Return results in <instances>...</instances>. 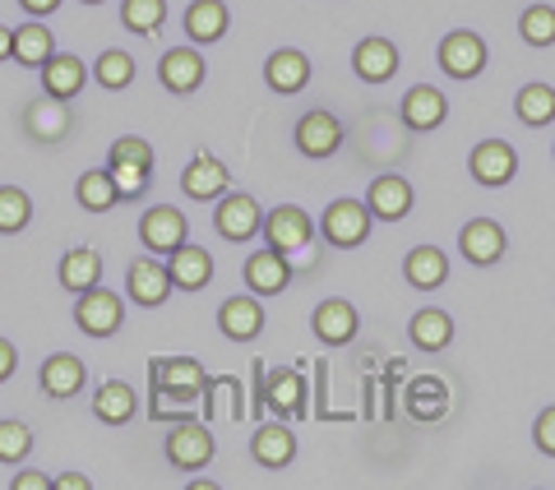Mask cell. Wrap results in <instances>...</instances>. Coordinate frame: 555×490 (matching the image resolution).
Instances as JSON below:
<instances>
[{
	"mask_svg": "<svg viewBox=\"0 0 555 490\" xmlns=\"http://www.w3.org/2000/svg\"><path fill=\"white\" fill-rule=\"evenodd\" d=\"M93 416L102 426H126L130 416H134V389L126 379H107V384H98V394H93Z\"/></svg>",
	"mask_w": 555,
	"mask_h": 490,
	"instance_id": "obj_31",
	"label": "cell"
},
{
	"mask_svg": "<svg viewBox=\"0 0 555 490\" xmlns=\"http://www.w3.org/2000/svg\"><path fill=\"white\" fill-rule=\"evenodd\" d=\"M93 79H98V89H107V93H120V89H130L134 83V56L130 51H102V56L93 61Z\"/></svg>",
	"mask_w": 555,
	"mask_h": 490,
	"instance_id": "obj_35",
	"label": "cell"
},
{
	"mask_svg": "<svg viewBox=\"0 0 555 490\" xmlns=\"http://www.w3.org/2000/svg\"><path fill=\"white\" fill-rule=\"evenodd\" d=\"M310 328H315V338L324 343V347H347L357 338V328H361V314H357V306L352 301H320L315 306V314H310Z\"/></svg>",
	"mask_w": 555,
	"mask_h": 490,
	"instance_id": "obj_14",
	"label": "cell"
},
{
	"mask_svg": "<svg viewBox=\"0 0 555 490\" xmlns=\"http://www.w3.org/2000/svg\"><path fill=\"white\" fill-rule=\"evenodd\" d=\"M83 379H89V371H83V361L69 357V352L47 357L42 371H38V384H42L47 398H75L83 389Z\"/></svg>",
	"mask_w": 555,
	"mask_h": 490,
	"instance_id": "obj_25",
	"label": "cell"
},
{
	"mask_svg": "<svg viewBox=\"0 0 555 490\" xmlns=\"http://www.w3.org/2000/svg\"><path fill=\"white\" fill-rule=\"evenodd\" d=\"M83 83H89V65H83L79 56H51L47 65H42V93H51V98H75Z\"/></svg>",
	"mask_w": 555,
	"mask_h": 490,
	"instance_id": "obj_29",
	"label": "cell"
},
{
	"mask_svg": "<svg viewBox=\"0 0 555 490\" xmlns=\"http://www.w3.org/2000/svg\"><path fill=\"white\" fill-rule=\"evenodd\" d=\"M107 163H134V167H149L153 171V144H149V139H139V134H120L116 144H112Z\"/></svg>",
	"mask_w": 555,
	"mask_h": 490,
	"instance_id": "obj_43",
	"label": "cell"
},
{
	"mask_svg": "<svg viewBox=\"0 0 555 490\" xmlns=\"http://www.w3.org/2000/svg\"><path fill=\"white\" fill-rule=\"evenodd\" d=\"M551 157H555V149H551Z\"/></svg>",
	"mask_w": 555,
	"mask_h": 490,
	"instance_id": "obj_51",
	"label": "cell"
},
{
	"mask_svg": "<svg viewBox=\"0 0 555 490\" xmlns=\"http://www.w3.org/2000/svg\"><path fill=\"white\" fill-rule=\"evenodd\" d=\"M366 208L375 218H385V222H403L412 214V185L403 177H375L371 190H366Z\"/></svg>",
	"mask_w": 555,
	"mask_h": 490,
	"instance_id": "obj_23",
	"label": "cell"
},
{
	"mask_svg": "<svg viewBox=\"0 0 555 490\" xmlns=\"http://www.w3.org/2000/svg\"><path fill=\"white\" fill-rule=\"evenodd\" d=\"M449 408V394L440 379H412L408 384V412L416 416V422H436V416H444Z\"/></svg>",
	"mask_w": 555,
	"mask_h": 490,
	"instance_id": "obj_36",
	"label": "cell"
},
{
	"mask_svg": "<svg viewBox=\"0 0 555 490\" xmlns=\"http://www.w3.org/2000/svg\"><path fill=\"white\" fill-rule=\"evenodd\" d=\"M83 5H102V0H83Z\"/></svg>",
	"mask_w": 555,
	"mask_h": 490,
	"instance_id": "obj_50",
	"label": "cell"
},
{
	"mask_svg": "<svg viewBox=\"0 0 555 490\" xmlns=\"http://www.w3.org/2000/svg\"><path fill=\"white\" fill-rule=\"evenodd\" d=\"M204 75H208V65H204V56H199L195 47H171L167 56L158 61V79H163V89H167V93H177V98L195 93L199 83H204Z\"/></svg>",
	"mask_w": 555,
	"mask_h": 490,
	"instance_id": "obj_15",
	"label": "cell"
},
{
	"mask_svg": "<svg viewBox=\"0 0 555 490\" xmlns=\"http://www.w3.org/2000/svg\"><path fill=\"white\" fill-rule=\"evenodd\" d=\"M228 24H232V14L222 0H195V5L185 10V33H190V42H222L228 38Z\"/></svg>",
	"mask_w": 555,
	"mask_h": 490,
	"instance_id": "obj_27",
	"label": "cell"
},
{
	"mask_svg": "<svg viewBox=\"0 0 555 490\" xmlns=\"http://www.w3.org/2000/svg\"><path fill=\"white\" fill-rule=\"evenodd\" d=\"M440 69L449 79H477L486 69V42L473 28H459L440 42Z\"/></svg>",
	"mask_w": 555,
	"mask_h": 490,
	"instance_id": "obj_12",
	"label": "cell"
},
{
	"mask_svg": "<svg viewBox=\"0 0 555 490\" xmlns=\"http://www.w3.org/2000/svg\"><path fill=\"white\" fill-rule=\"evenodd\" d=\"M56 490H89V477H79V472H65V477H56Z\"/></svg>",
	"mask_w": 555,
	"mask_h": 490,
	"instance_id": "obj_48",
	"label": "cell"
},
{
	"mask_svg": "<svg viewBox=\"0 0 555 490\" xmlns=\"http://www.w3.org/2000/svg\"><path fill=\"white\" fill-rule=\"evenodd\" d=\"M352 69L366 83H389L398 75V47L389 38H361L352 51Z\"/></svg>",
	"mask_w": 555,
	"mask_h": 490,
	"instance_id": "obj_21",
	"label": "cell"
},
{
	"mask_svg": "<svg viewBox=\"0 0 555 490\" xmlns=\"http://www.w3.org/2000/svg\"><path fill=\"white\" fill-rule=\"evenodd\" d=\"M208 459H214V430L204 422H181L167 435V463L171 467L195 472V467H208Z\"/></svg>",
	"mask_w": 555,
	"mask_h": 490,
	"instance_id": "obj_13",
	"label": "cell"
},
{
	"mask_svg": "<svg viewBox=\"0 0 555 490\" xmlns=\"http://www.w3.org/2000/svg\"><path fill=\"white\" fill-rule=\"evenodd\" d=\"M408 338L416 352H444L454 343V320L444 310H416L408 320Z\"/></svg>",
	"mask_w": 555,
	"mask_h": 490,
	"instance_id": "obj_28",
	"label": "cell"
},
{
	"mask_svg": "<svg viewBox=\"0 0 555 490\" xmlns=\"http://www.w3.org/2000/svg\"><path fill=\"white\" fill-rule=\"evenodd\" d=\"M51 56H56V38H51L47 24H20L14 28V61L28 69H42Z\"/></svg>",
	"mask_w": 555,
	"mask_h": 490,
	"instance_id": "obj_32",
	"label": "cell"
},
{
	"mask_svg": "<svg viewBox=\"0 0 555 490\" xmlns=\"http://www.w3.org/2000/svg\"><path fill=\"white\" fill-rule=\"evenodd\" d=\"M0 61H14V28H0Z\"/></svg>",
	"mask_w": 555,
	"mask_h": 490,
	"instance_id": "obj_49",
	"label": "cell"
},
{
	"mask_svg": "<svg viewBox=\"0 0 555 490\" xmlns=\"http://www.w3.org/2000/svg\"><path fill=\"white\" fill-rule=\"evenodd\" d=\"M292 283V265H287V255L283 250H273V245H264V250H255L246 259V287L255 296H278Z\"/></svg>",
	"mask_w": 555,
	"mask_h": 490,
	"instance_id": "obj_20",
	"label": "cell"
},
{
	"mask_svg": "<svg viewBox=\"0 0 555 490\" xmlns=\"http://www.w3.org/2000/svg\"><path fill=\"white\" fill-rule=\"evenodd\" d=\"M310 236H315V222H310V214L297 204H278L264 218V241L283 255H301L310 245Z\"/></svg>",
	"mask_w": 555,
	"mask_h": 490,
	"instance_id": "obj_7",
	"label": "cell"
},
{
	"mask_svg": "<svg viewBox=\"0 0 555 490\" xmlns=\"http://www.w3.org/2000/svg\"><path fill=\"white\" fill-rule=\"evenodd\" d=\"M75 324H79V334H89V338H112L116 328L126 324V301H120L116 292H107V287L79 292V301H75Z\"/></svg>",
	"mask_w": 555,
	"mask_h": 490,
	"instance_id": "obj_3",
	"label": "cell"
},
{
	"mask_svg": "<svg viewBox=\"0 0 555 490\" xmlns=\"http://www.w3.org/2000/svg\"><path fill=\"white\" fill-rule=\"evenodd\" d=\"M214 227L222 241H250L255 232H264V214H259V204L250 195H218V208H214Z\"/></svg>",
	"mask_w": 555,
	"mask_h": 490,
	"instance_id": "obj_9",
	"label": "cell"
},
{
	"mask_svg": "<svg viewBox=\"0 0 555 490\" xmlns=\"http://www.w3.org/2000/svg\"><path fill=\"white\" fill-rule=\"evenodd\" d=\"M264 83H269L273 93H301L306 83H310V61H306V51L278 47L273 56L264 61Z\"/></svg>",
	"mask_w": 555,
	"mask_h": 490,
	"instance_id": "obj_22",
	"label": "cell"
},
{
	"mask_svg": "<svg viewBox=\"0 0 555 490\" xmlns=\"http://www.w3.org/2000/svg\"><path fill=\"white\" fill-rule=\"evenodd\" d=\"M403 278H408V287H416V292H436V287H444V278H449V259H444V250H436V245H416V250H408V259H403Z\"/></svg>",
	"mask_w": 555,
	"mask_h": 490,
	"instance_id": "obj_26",
	"label": "cell"
},
{
	"mask_svg": "<svg viewBox=\"0 0 555 490\" xmlns=\"http://www.w3.org/2000/svg\"><path fill=\"white\" fill-rule=\"evenodd\" d=\"M301 394H306V384H301V375H292V371L269 379V408L273 412H301Z\"/></svg>",
	"mask_w": 555,
	"mask_h": 490,
	"instance_id": "obj_40",
	"label": "cell"
},
{
	"mask_svg": "<svg viewBox=\"0 0 555 490\" xmlns=\"http://www.w3.org/2000/svg\"><path fill=\"white\" fill-rule=\"evenodd\" d=\"M532 440H537V449H542L546 459H555V408H546L542 416H537V426H532Z\"/></svg>",
	"mask_w": 555,
	"mask_h": 490,
	"instance_id": "obj_44",
	"label": "cell"
},
{
	"mask_svg": "<svg viewBox=\"0 0 555 490\" xmlns=\"http://www.w3.org/2000/svg\"><path fill=\"white\" fill-rule=\"evenodd\" d=\"M444 116H449V98L440 89H430V83H416V89H408L403 98V126L408 130H436L444 126Z\"/></svg>",
	"mask_w": 555,
	"mask_h": 490,
	"instance_id": "obj_24",
	"label": "cell"
},
{
	"mask_svg": "<svg viewBox=\"0 0 555 490\" xmlns=\"http://www.w3.org/2000/svg\"><path fill=\"white\" fill-rule=\"evenodd\" d=\"M33 453V430L24 422H0V463H24Z\"/></svg>",
	"mask_w": 555,
	"mask_h": 490,
	"instance_id": "obj_41",
	"label": "cell"
},
{
	"mask_svg": "<svg viewBox=\"0 0 555 490\" xmlns=\"http://www.w3.org/2000/svg\"><path fill=\"white\" fill-rule=\"evenodd\" d=\"M371 222H375V214L361 199H334L320 218V236L334 245V250H357V245H366Z\"/></svg>",
	"mask_w": 555,
	"mask_h": 490,
	"instance_id": "obj_1",
	"label": "cell"
},
{
	"mask_svg": "<svg viewBox=\"0 0 555 490\" xmlns=\"http://www.w3.org/2000/svg\"><path fill=\"white\" fill-rule=\"evenodd\" d=\"M218 328H222V338H232V343H255L264 334V310H259L255 296H228V301L218 306Z\"/></svg>",
	"mask_w": 555,
	"mask_h": 490,
	"instance_id": "obj_18",
	"label": "cell"
},
{
	"mask_svg": "<svg viewBox=\"0 0 555 490\" xmlns=\"http://www.w3.org/2000/svg\"><path fill=\"white\" fill-rule=\"evenodd\" d=\"M14 365H20V352H14V343H10V338H0V384L14 375Z\"/></svg>",
	"mask_w": 555,
	"mask_h": 490,
	"instance_id": "obj_47",
	"label": "cell"
},
{
	"mask_svg": "<svg viewBox=\"0 0 555 490\" xmlns=\"http://www.w3.org/2000/svg\"><path fill=\"white\" fill-rule=\"evenodd\" d=\"M518 33L528 47H551L555 42V10L551 5H528L518 14Z\"/></svg>",
	"mask_w": 555,
	"mask_h": 490,
	"instance_id": "obj_39",
	"label": "cell"
},
{
	"mask_svg": "<svg viewBox=\"0 0 555 490\" xmlns=\"http://www.w3.org/2000/svg\"><path fill=\"white\" fill-rule=\"evenodd\" d=\"M126 292H130V301L139 310H158L171 292H177V283H171V273L167 265H158V255H144V259H130V269H126Z\"/></svg>",
	"mask_w": 555,
	"mask_h": 490,
	"instance_id": "obj_4",
	"label": "cell"
},
{
	"mask_svg": "<svg viewBox=\"0 0 555 490\" xmlns=\"http://www.w3.org/2000/svg\"><path fill=\"white\" fill-rule=\"evenodd\" d=\"M102 283V255L89 250V245H75V250L61 255V287L65 292H89Z\"/></svg>",
	"mask_w": 555,
	"mask_h": 490,
	"instance_id": "obj_30",
	"label": "cell"
},
{
	"mask_svg": "<svg viewBox=\"0 0 555 490\" xmlns=\"http://www.w3.org/2000/svg\"><path fill=\"white\" fill-rule=\"evenodd\" d=\"M20 10L28 14V20H47V14L61 10V0H20Z\"/></svg>",
	"mask_w": 555,
	"mask_h": 490,
	"instance_id": "obj_46",
	"label": "cell"
},
{
	"mask_svg": "<svg viewBox=\"0 0 555 490\" xmlns=\"http://www.w3.org/2000/svg\"><path fill=\"white\" fill-rule=\"evenodd\" d=\"M190 236V222L181 208H171V204H153L144 218H139V241H144V250L149 255H171L177 245H185Z\"/></svg>",
	"mask_w": 555,
	"mask_h": 490,
	"instance_id": "obj_6",
	"label": "cell"
},
{
	"mask_svg": "<svg viewBox=\"0 0 555 490\" xmlns=\"http://www.w3.org/2000/svg\"><path fill=\"white\" fill-rule=\"evenodd\" d=\"M167 273L171 283H177L181 292H204L208 283H214V255L204 250V245H177V250L167 255Z\"/></svg>",
	"mask_w": 555,
	"mask_h": 490,
	"instance_id": "obj_17",
	"label": "cell"
},
{
	"mask_svg": "<svg viewBox=\"0 0 555 490\" xmlns=\"http://www.w3.org/2000/svg\"><path fill=\"white\" fill-rule=\"evenodd\" d=\"M228 185H232V171L214 153H195L190 167L181 171V190L190 199H218V195H228Z\"/></svg>",
	"mask_w": 555,
	"mask_h": 490,
	"instance_id": "obj_19",
	"label": "cell"
},
{
	"mask_svg": "<svg viewBox=\"0 0 555 490\" xmlns=\"http://www.w3.org/2000/svg\"><path fill=\"white\" fill-rule=\"evenodd\" d=\"M343 120L334 116V112H324V107H315V112H306L301 120H297V149L306 153V157H315V163H324V157H334L338 149H343Z\"/></svg>",
	"mask_w": 555,
	"mask_h": 490,
	"instance_id": "obj_11",
	"label": "cell"
},
{
	"mask_svg": "<svg viewBox=\"0 0 555 490\" xmlns=\"http://www.w3.org/2000/svg\"><path fill=\"white\" fill-rule=\"evenodd\" d=\"M459 250L467 265H500L509 250V236H505V227H500L495 218H473V222H463V232H459Z\"/></svg>",
	"mask_w": 555,
	"mask_h": 490,
	"instance_id": "obj_8",
	"label": "cell"
},
{
	"mask_svg": "<svg viewBox=\"0 0 555 490\" xmlns=\"http://www.w3.org/2000/svg\"><path fill=\"white\" fill-rule=\"evenodd\" d=\"M163 20H167V0H120V28L139 33V38H153Z\"/></svg>",
	"mask_w": 555,
	"mask_h": 490,
	"instance_id": "obj_37",
	"label": "cell"
},
{
	"mask_svg": "<svg viewBox=\"0 0 555 490\" xmlns=\"http://www.w3.org/2000/svg\"><path fill=\"white\" fill-rule=\"evenodd\" d=\"M467 171H473L477 185L500 190L518 177V153H514V144H505V139H481L473 149V157H467Z\"/></svg>",
	"mask_w": 555,
	"mask_h": 490,
	"instance_id": "obj_5",
	"label": "cell"
},
{
	"mask_svg": "<svg viewBox=\"0 0 555 490\" xmlns=\"http://www.w3.org/2000/svg\"><path fill=\"white\" fill-rule=\"evenodd\" d=\"M75 199H79V208H89V214H107V208H116L120 190L112 181V171L102 167V171H83L75 185Z\"/></svg>",
	"mask_w": 555,
	"mask_h": 490,
	"instance_id": "obj_33",
	"label": "cell"
},
{
	"mask_svg": "<svg viewBox=\"0 0 555 490\" xmlns=\"http://www.w3.org/2000/svg\"><path fill=\"white\" fill-rule=\"evenodd\" d=\"M28 222H33V199H28V190L0 185V232L14 236V232H24Z\"/></svg>",
	"mask_w": 555,
	"mask_h": 490,
	"instance_id": "obj_38",
	"label": "cell"
},
{
	"mask_svg": "<svg viewBox=\"0 0 555 490\" xmlns=\"http://www.w3.org/2000/svg\"><path fill=\"white\" fill-rule=\"evenodd\" d=\"M514 112L524 126H551L555 120V89L551 83H524L514 98Z\"/></svg>",
	"mask_w": 555,
	"mask_h": 490,
	"instance_id": "obj_34",
	"label": "cell"
},
{
	"mask_svg": "<svg viewBox=\"0 0 555 490\" xmlns=\"http://www.w3.org/2000/svg\"><path fill=\"white\" fill-rule=\"evenodd\" d=\"M112 181L120 190V199H139L149 190V167H134V163H107Z\"/></svg>",
	"mask_w": 555,
	"mask_h": 490,
	"instance_id": "obj_42",
	"label": "cell"
},
{
	"mask_svg": "<svg viewBox=\"0 0 555 490\" xmlns=\"http://www.w3.org/2000/svg\"><path fill=\"white\" fill-rule=\"evenodd\" d=\"M69 126H75V116H69V102L65 98H38L24 107V134L33 139V144H61V139L69 134Z\"/></svg>",
	"mask_w": 555,
	"mask_h": 490,
	"instance_id": "obj_10",
	"label": "cell"
},
{
	"mask_svg": "<svg viewBox=\"0 0 555 490\" xmlns=\"http://www.w3.org/2000/svg\"><path fill=\"white\" fill-rule=\"evenodd\" d=\"M153 389L167 394L171 402H199L208 389H214V379L204 375L199 361L171 357V361H153Z\"/></svg>",
	"mask_w": 555,
	"mask_h": 490,
	"instance_id": "obj_2",
	"label": "cell"
},
{
	"mask_svg": "<svg viewBox=\"0 0 555 490\" xmlns=\"http://www.w3.org/2000/svg\"><path fill=\"white\" fill-rule=\"evenodd\" d=\"M250 459L259 467H269V472H283L292 459H297V435H292V426L264 422V426L250 435Z\"/></svg>",
	"mask_w": 555,
	"mask_h": 490,
	"instance_id": "obj_16",
	"label": "cell"
},
{
	"mask_svg": "<svg viewBox=\"0 0 555 490\" xmlns=\"http://www.w3.org/2000/svg\"><path fill=\"white\" fill-rule=\"evenodd\" d=\"M10 490H56V477H47V472H20L10 481Z\"/></svg>",
	"mask_w": 555,
	"mask_h": 490,
	"instance_id": "obj_45",
	"label": "cell"
}]
</instances>
